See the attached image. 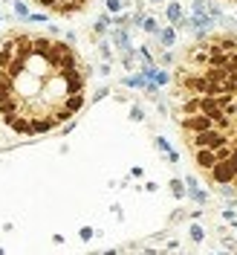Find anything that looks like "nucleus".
Segmentation results:
<instances>
[{"mask_svg":"<svg viewBox=\"0 0 237 255\" xmlns=\"http://www.w3.org/2000/svg\"><path fill=\"white\" fill-rule=\"evenodd\" d=\"M208 174H211V180H214L217 186H229V183H235V177H237V148L226 159H220Z\"/></svg>","mask_w":237,"mask_h":255,"instance_id":"f257e3e1","label":"nucleus"},{"mask_svg":"<svg viewBox=\"0 0 237 255\" xmlns=\"http://www.w3.org/2000/svg\"><path fill=\"white\" fill-rule=\"evenodd\" d=\"M229 142V133H223L217 128H208V130H200V133H188V145L191 148H220V145Z\"/></svg>","mask_w":237,"mask_h":255,"instance_id":"f03ea898","label":"nucleus"},{"mask_svg":"<svg viewBox=\"0 0 237 255\" xmlns=\"http://www.w3.org/2000/svg\"><path fill=\"white\" fill-rule=\"evenodd\" d=\"M179 128L185 133H200V130L214 128V122H211V116H206V113H194V116H179Z\"/></svg>","mask_w":237,"mask_h":255,"instance_id":"7ed1b4c3","label":"nucleus"},{"mask_svg":"<svg viewBox=\"0 0 237 255\" xmlns=\"http://www.w3.org/2000/svg\"><path fill=\"white\" fill-rule=\"evenodd\" d=\"M64 81H67V90L70 93H84V81H87V73H81L79 67H73V70H64L58 73Z\"/></svg>","mask_w":237,"mask_h":255,"instance_id":"20e7f679","label":"nucleus"},{"mask_svg":"<svg viewBox=\"0 0 237 255\" xmlns=\"http://www.w3.org/2000/svg\"><path fill=\"white\" fill-rule=\"evenodd\" d=\"M110 44L119 52H127V49H133V44H130V29H119V26H110Z\"/></svg>","mask_w":237,"mask_h":255,"instance_id":"39448f33","label":"nucleus"},{"mask_svg":"<svg viewBox=\"0 0 237 255\" xmlns=\"http://www.w3.org/2000/svg\"><path fill=\"white\" fill-rule=\"evenodd\" d=\"M194 159H197V168H203V171H211L217 165V154L211 148H194Z\"/></svg>","mask_w":237,"mask_h":255,"instance_id":"423d86ee","label":"nucleus"},{"mask_svg":"<svg viewBox=\"0 0 237 255\" xmlns=\"http://www.w3.org/2000/svg\"><path fill=\"white\" fill-rule=\"evenodd\" d=\"M157 41H159V47H162V49H171L176 44V29H174V26H159Z\"/></svg>","mask_w":237,"mask_h":255,"instance_id":"0eeeda50","label":"nucleus"},{"mask_svg":"<svg viewBox=\"0 0 237 255\" xmlns=\"http://www.w3.org/2000/svg\"><path fill=\"white\" fill-rule=\"evenodd\" d=\"M165 17L171 20V26H174V23H179V20L185 17V9H182V3H179V0H171V3L165 6Z\"/></svg>","mask_w":237,"mask_h":255,"instance_id":"6e6552de","label":"nucleus"},{"mask_svg":"<svg viewBox=\"0 0 237 255\" xmlns=\"http://www.w3.org/2000/svg\"><path fill=\"white\" fill-rule=\"evenodd\" d=\"M84 105H87L84 93H70L67 99H64V108L73 113V116H76V113H81V108H84Z\"/></svg>","mask_w":237,"mask_h":255,"instance_id":"1a4fd4ad","label":"nucleus"},{"mask_svg":"<svg viewBox=\"0 0 237 255\" xmlns=\"http://www.w3.org/2000/svg\"><path fill=\"white\" fill-rule=\"evenodd\" d=\"M12 96H15V81L0 70V102H9Z\"/></svg>","mask_w":237,"mask_h":255,"instance_id":"9d476101","label":"nucleus"},{"mask_svg":"<svg viewBox=\"0 0 237 255\" xmlns=\"http://www.w3.org/2000/svg\"><path fill=\"white\" fill-rule=\"evenodd\" d=\"M113 26V15H107V12H101V15L95 17V23H93V35H107Z\"/></svg>","mask_w":237,"mask_h":255,"instance_id":"9b49d317","label":"nucleus"},{"mask_svg":"<svg viewBox=\"0 0 237 255\" xmlns=\"http://www.w3.org/2000/svg\"><path fill=\"white\" fill-rule=\"evenodd\" d=\"M122 84H125V87H133V90H145V84H148V81H145L142 73H130V76L122 79Z\"/></svg>","mask_w":237,"mask_h":255,"instance_id":"f8f14e48","label":"nucleus"},{"mask_svg":"<svg viewBox=\"0 0 237 255\" xmlns=\"http://www.w3.org/2000/svg\"><path fill=\"white\" fill-rule=\"evenodd\" d=\"M139 29H145L148 35H154V38H157V32H159V20H157L154 15H145V20H142V26H139Z\"/></svg>","mask_w":237,"mask_h":255,"instance_id":"ddd939ff","label":"nucleus"},{"mask_svg":"<svg viewBox=\"0 0 237 255\" xmlns=\"http://www.w3.org/2000/svg\"><path fill=\"white\" fill-rule=\"evenodd\" d=\"M12 6H15V15L20 17V20H29V6H26V3H23V0H12Z\"/></svg>","mask_w":237,"mask_h":255,"instance_id":"4468645a","label":"nucleus"},{"mask_svg":"<svg viewBox=\"0 0 237 255\" xmlns=\"http://www.w3.org/2000/svg\"><path fill=\"white\" fill-rule=\"evenodd\" d=\"M154 84H157V87H165V84H168V81H171V73H168V70H159L157 67V73H154Z\"/></svg>","mask_w":237,"mask_h":255,"instance_id":"2eb2a0df","label":"nucleus"},{"mask_svg":"<svg viewBox=\"0 0 237 255\" xmlns=\"http://www.w3.org/2000/svg\"><path fill=\"white\" fill-rule=\"evenodd\" d=\"M185 194H188L191 200H197V203H206L208 200V194L203 189H197V186H191V189H185Z\"/></svg>","mask_w":237,"mask_h":255,"instance_id":"dca6fc26","label":"nucleus"},{"mask_svg":"<svg viewBox=\"0 0 237 255\" xmlns=\"http://www.w3.org/2000/svg\"><path fill=\"white\" fill-rule=\"evenodd\" d=\"M122 64H125L127 70H133V67H136V47L127 49V52H122Z\"/></svg>","mask_w":237,"mask_h":255,"instance_id":"f3484780","label":"nucleus"},{"mask_svg":"<svg viewBox=\"0 0 237 255\" xmlns=\"http://www.w3.org/2000/svg\"><path fill=\"white\" fill-rule=\"evenodd\" d=\"M104 6H107V15H119V12H125V3H122V0H104Z\"/></svg>","mask_w":237,"mask_h":255,"instance_id":"a211bd4d","label":"nucleus"},{"mask_svg":"<svg viewBox=\"0 0 237 255\" xmlns=\"http://www.w3.org/2000/svg\"><path fill=\"white\" fill-rule=\"evenodd\" d=\"M136 55L142 58V64H157V58H154V52L148 47H136Z\"/></svg>","mask_w":237,"mask_h":255,"instance_id":"6ab92c4d","label":"nucleus"},{"mask_svg":"<svg viewBox=\"0 0 237 255\" xmlns=\"http://www.w3.org/2000/svg\"><path fill=\"white\" fill-rule=\"evenodd\" d=\"M98 52H101V58H104L107 64L113 61V47H110V41H101V44H98Z\"/></svg>","mask_w":237,"mask_h":255,"instance_id":"aec40b11","label":"nucleus"},{"mask_svg":"<svg viewBox=\"0 0 237 255\" xmlns=\"http://www.w3.org/2000/svg\"><path fill=\"white\" fill-rule=\"evenodd\" d=\"M162 67H168V64H174V52L171 49H165V52H159V58H157Z\"/></svg>","mask_w":237,"mask_h":255,"instance_id":"412c9836","label":"nucleus"},{"mask_svg":"<svg viewBox=\"0 0 237 255\" xmlns=\"http://www.w3.org/2000/svg\"><path fill=\"white\" fill-rule=\"evenodd\" d=\"M206 12V0H191V15H203Z\"/></svg>","mask_w":237,"mask_h":255,"instance_id":"4be33fe9","label":"nucleus"},{"mask_svg":"<svg viewBox=\"0 0 237 255\" xmlns=\"http://www.w3.org/2000/svg\"><path fill=\"white\" fill-rule=\"evenodd\" d=\"M154 145H157V148L162 151V154H171V151H174V148L168 145V139H162V136H157V139H154Z\"/></svg>","mask_w":237,"mask_h":255,"instance_id":"5701e85b","label":"nucleus"},{"mask_svg":"<svg viewBox=\"0 0 237 255\" xmlns=\"http://www.w3.org/2000/svg\"><path fill=\"white\" fill-rule=\"evenodd\" d=\"M171 191H174L176 197H185V186H182V180H171Z\"/></svg>","mask_w":237,"mask_h":255,"instance_id":"b1692460","label":"nucleus"},{"mask_svg":"<svg viewBox=\"0 0 237 255\" xmlns=\"http://www.w3.org/2000/svg\"><path fill=\"white\" fill-rule=\"evenodd\" d=\"M130 119H133V122H142V119H145V111L139 108V105H133V108H130Z\"/></svg>","mask_w":237,"mask_h":255,"instance_id":"393cba45","label":"nucleus"},{"mask_svg":"<svg viewBox=\"0 0 237 255\" xmlns=\"http://www.w3.org/2000/svg\"><path fill=\"white\" fill-rule=\"evenodd\" d=\"M203 238H206L203 226H191V241H203Z\"/></svg>","mask_w":237,"mask_h":255,"instance_id":"a878e982","label":"nucleus"},{"mask_svg":"<svg viewBox=\"0 0 237 255\" xmlns=\"http://www.w3.org/2000/svg\"><path fill=\"white\" fill-rule=\"evenodd\" d=\"M29 23H47V15H44V12H32Z\"/></svg>","mask_w":237,"mask_h":255,"instance_id":"bb28decb","label":"nucleus"},{"mask_svg":"<svg viewBox=\"0 0 237 255\" xmlns=\"http://www.w3.org/2000/svg\"><path fill=\"white\" fill-rule=\"evenodd\" d=\"M107 93H110V87H98V90H95V96H93V102H101Z\"/></svg>","mask_w":237,"mask_h":255,"instance_id":"cd10ccee","label":"nucleus"},{"mask_svg":"<svg viewBox=\"0 0 237 255\" xmlns=\"http://www.w3.org/2000/svg\"><path fill=\"white\" fill-rule=\"evenodd\" d=\"M79 235H81L84 241H90V238H93V229H90V226H81V232H79Z\"/></svg>","mask_w":237,"mask_h":255,"instance_id":"c85d7f7f","label":"nucleus"},{"mask_svg":"<svg viewBox=\"0 0 237 255\" xmlns=\"http://www.w3.org/2000/svg\"><path fill=\"white\" fill-rule=\"evenodd\" d=\"M98 73H101V76H110V64L104 61V64H101V67H98Z\"/></svg>","mask_w":237,"mask_h":255,"instance_id":"c756f323","label":"nucleus"},{"mask_svg":"<svg viewBox=\"0 0 237 255\" xmlns=\"http://www.w3.org/2000/svg\"><path fill=\"white\" fill-rule=\"evenodd\" d=\"M101 255H116V250H107V253H101Z\"/></svg>","mask_w":237,"mask_h":255,"instance_id":"7c9ffc66","label":"nucleus"},{"mask_svg":"<svg viewBox=\"0 0 237 255\" xmlns=\"http://www.w3.org/2000/svg\"><path fill=\"white\" fill-rule=\"evenodd\" d=\"M232 186H235V189H237V177H235V183H232Z\"/></svg>","mask_w":237,"mask_h":255,"instance_id":"2f4dec72","label":"nucleus"},{"mask_svg":"<svg viewBox=\"0 0 237 255\" xmlns=\"http://www.w3.org/2000/svg\"><path fill=\"white\" fill-rule=\"evenodd\" d=\"M151 3H162V0H151Z\"/></svg>","mask_w":237,"mask_h":255,"instance_id":"473e14b6","label":"nucleus"},{"mask_svg":"<svg viewBox=\"0 0 237 255\" xmlns=\"http://www.w3.org/2000/svg\"><path fill=\"white\" fill-rule=\"evenodd\" d=\"M3 3H12V0H3Z\"/></svg>","mask_w":237,"mask_h":255,"instance_id":"72a5a7b5","label":"nucleus"},{"mask_svg":"<svg viewBox=\"0 0 237 255\" xmlns=\"http://www.w3.org/2000/svg\"><path fill=\"white\" fill-rule=\"evenodd\" d=\"M0 255H6V253H3V250H0Z\"/></svg>","mask_w":237,"mask_h":255,"instance_id":"f704fd0d","label":"nucleus"},{"mask_svg":"<svg viewBox=\"0 0 237 255\" xmlns=\"http://www.w3.org/2000/svg\"><path fill=\"white\" fill-rule=\"evenodd\" d=\"M0 20H3V15H0Z\"/></svg>","mask_w":237,"mask_h":255,"instance_id":"c9c22d12","label":"nucleus"}]
</instances>
